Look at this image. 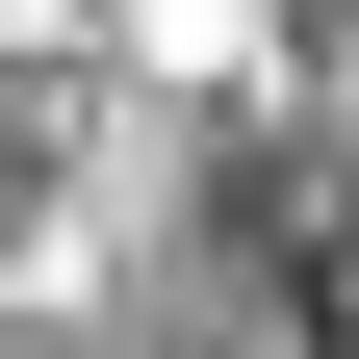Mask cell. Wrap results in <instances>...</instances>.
Segmentation results:
<instances>
[{"instance_id": "cell-1", "label": "cell", "mask_w": 359, "mask_h": 359, "mask_svg": "<svg viewBox=\"0 0 359 359\" xmlns=\"http://www.w3.org/2000/svg\"><path fill=\"white\" fill-rule=\"evenodd\" d=\"M128 52L154 77H257V0H128Z\"/></svg>"}]
</instances>
